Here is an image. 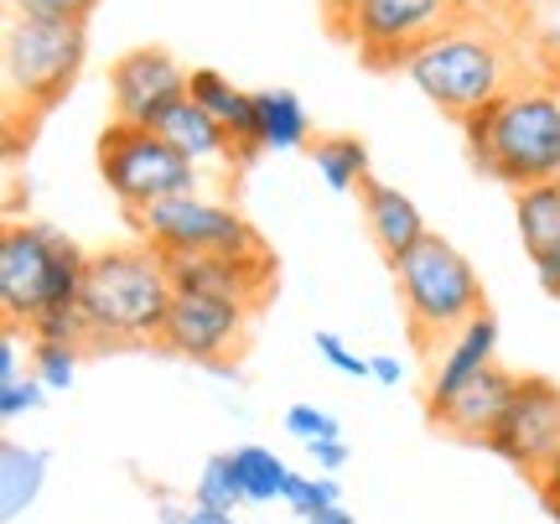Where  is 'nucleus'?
Segmentation results:
<instances>
[{
	"instance_id": "nucleus-5",
	"label": "nucleus",
	"mask_w": 560,
	"mask_h": 524,
	"mask_svg": "<svg viewBox=\"0 0 560 524\" xmlns=\"http://www.w3.org/2000/svg\"><path fill=\"white\" fill-rule=\"evenodd\" d=\"M389 276H395L405 306V333L420 353H436L452 333H462L472 317L488 312V291H482L472 260L441 234H425L416 249L389 260Z\"/></svg>"
},
{
	"instance_id": "nucleus-40",
	"label": "nucleus",
	"mask_w": 560,
	"mask_h": 524,
	"mask_svg": "<svg viewBox=\"0 0 560 524\" xmlns=\"http://www.w3.org/2000/svg\"><path fill=\"white\" fill-rule=\"evenodd\" d=\"M462 5H488V11H493V5H499V0H462Z\"/></svg>"
},
{
	"instance_id": "nucleus-1",
	"label": "nucleus",
	"mask_w": 560,
	"mask_h": 524,
	"mask_svg": "<svg viewBox=\"0 0 560 524\" xmlns=\"http://www.w3.org/2000/svg\"><path fill=\"white\" fill-rule=\"evenodd\" d=\"M405 79L420 89V100H431V109L462 125L467 115H478L482 104L509 94L514 83L535 79V68L524 58L520 32L499 11L462 5L441 32H431L410 53Z\"/></svg>"
},
{
	"instance_id": "nucleus-14",
	"label": "nucleus",
	"mask_w": 560,
	"mask_h": 524,
	"mask_svg": "<svg viewBox=\"0 0 560 524\" xmlns=\"http://www.w3.org/2000/svg\"><path fill=\"white\" fill-rule=\"evenodd\" d=\"M514 389H520V374L503 369V363H493V369H482L467 389H457L452 400L441 405L436 416H431V426L446 431V436H457V442L488 446V436L499 431L503 410H509V400H514Z\"/></svg>"
},
{
	"instance_id": "nucleus-11",
	"label": "nucleus",
	"mask_w": 560,
	"mask_h": 524,
	"mask_svg": "<svg viewBox=\"0 0 560 524\" xmlns=\"http://www.w3.org/2000/svg\"><path fill=\"white\" fill-rule=\"evenodd\" d=\"M488 452L535 484L560 457V384L545 374H520V389L503 410L499 431L488 436Z\"/></svg>"
},
{
	"instance_id": "nucleus-18",
	"label": "nucleus",
	"mask_w": 560,
	"mask_h": 524,
	"mask_svg": "<svg viewBox=\"0 0 560 524\" xmlns=\"http://www.w3.org/2000/svg\"><path fill=\"white\" fill-rule=\"evenodd\" d=\"M187 94H192L208 115H219V120L234 130L244 162L265 156L260 141H255V94H249V89H240V83L229 79V73H219V68H192V73H187Z\"/></svg>"
},
{
	"instance_id": "nucleus-36",
	"label": "nucleus",
	"mask_w": 560,
	"mask_h": 524,
	"mask_svg": "<svg viewBox=\"0 0 560 524\" xmlns=\"http://www.w3.org/2000/svg\"><path fill=\"white\" fill-rule=\"evenodd\" d=\"M156 524H192V504H177L166 488H156Z\"/></svg>"
},
{
	"instance_id": "nucleus-43",
	"label": "nucleus",
	"mask_w": 560,
	"mask_h": 524,
	"mask_svg": "<svg viewBox=\"0 0 560 524\" xmlns=\"http://www.w3.org/2000/svg\"><path fill=\"white\" fill-rule=\"evenodd\" d=\"M556 182H560V172H556Z\"/></svg>"
},
{
	"instance_id": "nucleus-37",
	"label": "nucleus",
	"mask_w": 560,
	"mask_h": 524,
	"mask_svg": "<svg viewBox=\"0 0 560 524\" xmlns=\"http://www.w3.org/2000/svg\"><path fill=\"white\" fill-rule=\"evenodd\" d=\"M369 374H374V384H389V389H395V384L405 380V363L395 359V353H374V359H369Z\"/></svg>"
},
{
	"instance_id": "nucleus-22",
	"label": "nucleus",
	"mask_w": 560,
	"mask_h": 524,
	"mask_svg": "<svg viewBox=\"0 0 560 524\" xmlns=\"http://www.w3.org/2000/svg\"><path fill=\"white\" fill-rule=\"evenodd\" d=\"M312 166L332 193H359L369 172V141L363 136H317L312 141Z\"/></svg>"
},
{
	"instance_id": "nucleus-39",
	"label": "nucleus",
	"mask_w": 560,
	"mask_h": 524,
	"mask_svg": "<svg viewBox=\"0 0 560 524\" xmlns=\"http://www.w3.org/2000/svg\"><path fill=\"white\" fill-rule=\"evenodd\" d=\"M312 524H359V514H348V509H327V514H317V520H312Z\"/></svg>"
},
{
	"instance_id": "nucleus-17",
	"label": "nucleus",
	"mask_w": 560,
	"mask_h": 524,
	"mask_svg": "<svg viewBox=\"0 0 560 524\" xmlns=\"http://www.w3.org/2000/svg\"><path fill=\"white\" fill-rule=\"evenodd\" d=\"M359 213H363V229H369L374 249L384 255V265L400 260L405 249H416V244L431 234V223H425V213L416 208V198L400 193L395 182H380V177L363 182L359 187Z\"/></svg>"
},
{
	"instance_id": "nucleus-10",
	"label": "nucleus",
	"mask_w": 560,
	"mask_h": 524,
	"mask_svg": "<svg viewBox=\"0 0 560 524\" xmlns=\"http://www.w3.org/2000/svg\"><path fill=\"white\" fill-rule=\"evenodd\" d=\"M249 323H255V306L229 302V296H202V291H177L166 323H161L156 348L172 359L198 363V369L229 374L244 353Z\"/></svg>"
},
{
	"instance_id": "nucleus-7",
	"label": "nucleus",
	"mask_w": 560,
	"mask_h": 524,
	"mask_svg": "<svg viewBox=\"0 0 560 524\" xmlns=\"http://www.w3.org/2000/svg\"><path fill=\"white\" fill-rule=\"evenodd\" d=\"M100 182L109 187V198L120 202L125 219H136V213L166 198L198 193L202 172L172 141H161L151 125L109 120L100 130Z\"/></svg>"
},
{
	"instance_id": "nucleus-32",
	"label": "nucleus",
	"mask_w": 560,
	"mask_h": 524,
	"mask_svg": "<svg viewBox=\"0 0 560 524\" xmlns=\"http://www.w3.org/2000/svg\"><path fill=\"white\" fill-rule=\"evenodd\" d=\"M32 327L5 323L0 327V384H16L21 380V353H32Z\"/></svg>"
},
{
	"instance_id": "nucleus-19",
	"label": "nucleus",
	"mask_w": 560,
	"mask_h": 524,
	"mask_svg": "<svg viewBox=\"0 0 560 524\" xmlns=\"http://www.w3.org/2000/svg\"><path fill=\"white\" fill-rule=\"evenodd\" d=\"M47 473H52V452L26 442L0 446V520L16 524L26 509L37 504L42 488H47Z\"/></svg>"
},
{
	"instance_id": "nucleus-31",
	"label": "nucleus",
	"mask_w": 560,
	"mask_h": 524,
	"mask_svg": "<svg viewBox=\"0 0 560 524\" xmlns=\"http://www.w3.org/2000/svg\"><path fill=\"white\" fill-rule=\"evenodd\" d=\"M11 16H37V21H83L100 11V0H5Z\"/></svg>"
},
{
	"instance_id": "nucleus-20",
	"label": "nucleus",
	"mask_w": 560,
	"mask_h": 524,
	"mask_svg": "<svg viewBox=\"0 0 560 524\" xmlns=\"http://www.w3.org/2000/svg\"><path fill=\"white\" fill-rule=\"evenodd\" d=\"M255 141L260 151H312V115L296 89H260L255 94Z\"/></svg>"
},
{
	"instance_id": "nucleus-29",
	"label": "nucleus",
	"mask_w": 560,
	"mask_h": 524,
	"mask_svg": "<svg viewBox=\"0 0 560 524\" xmlns=\"http://www.w3.org/2000/svg\"><path fill=\"white\" fill-rule=\"evenodd\" d=\"M312 348H317V359L327 363L332 374H342V380H374V374H369V359H363L359 348L342 343L332 327H317V333H312Z\"/></svg>"
},
{
	"instance_id": "nucleus-12",
	"label": "nucleus",
	"mask_w": 560,
	"mask_h": 524,
	"mask_svg": "<svg viewBox=\"0 0 560 524\" xmlns=\"http://www.w3.org/2000/svg\"><path fill=\"white\" fill-rule=\"evenodd\" d=\"M187 73L166 47H130L109 62V104L115 120L156 125L177 100H187Z\"/></svg>"
},
{
	"instance_id": "nucleus-28",
	"label": "nucleus",
	"mask_w": 560,
	"mask_h": 524,
	"mask_svg": "<svg viewBox=\"0 0 560 524\" xmlns=\"http://www.w3.org/2000/svg\"><path fill=\"white\" fill-rule=\"evenodd\" d=\"M280 431L285 436H296L301 446L306 442H342V421L332 416V410H322V405H285V416H280Z\"/></svg>"
},
{
	"instance_id": "nucleus-34",
	"label": "nucleus",
	"mask_w": 560,
	"mask_h": 524,
	"mask_svg": "<svg viewBox=\"0 0 560 524\" xmlns=\"http://www.w3.org/2000/svg\"><path fill=\"white\" fill-rule=\"evenodd\" d=\"M535 493H540V504H545V514H550V524H560V457L545 467L540 478H535Z\"/></svg>"
},
{
	"instance_id": "nucleus-13",
	"label": "nucleus",
	"mask_w": 560,
	"mask_h": 524,
	"mask_svg": "<svg viewBox=\"0 0 560 524\" xmlns=\"http://www.w3.org/2000/svg\"><path fill=\"white\" fill-rule=\"evenodd\" d=\"M166 270H172L177 291L229 296V302H244V306H255V312L270 302L276 276H280L270 249H260V255H166Z\"/></svg>"
},
{
	"instance_id": "nucleus-9",
	"label": "nucleus",
	"mask_w": 560,
	"mask_h": 524,
	"mask_svg": "<svg viewBox=\"0 0 560 524\" xmlns=\"http://www.w3.org/2000/svg\"><path fill=\"white\" fill-rule=\"evenodd\" d=\"M130 229H136V240H145L161 255H260V249H270L260 240V229L234 202L202 198V193L156 202V208L136 213Z\"/></svg>"
},
{
	"instance_id": "nucleus-6",
	"label": "nucleus",
	"mask_w": 560,
	"mask_h": 524,
	"mask_svg": "<svg viewBox=\"0 0 560 524\" xmlns=\"http://www.w3.org/2000/svg\"><path fill=\"white\" fill-rule=\"evenodd\" d=\"M83 270H89V249L68 240L58 223H5V234H0V306H5V323L32 327L47 312L79 306Z\"/></svg>"
},
{
	"instance_id": "nucleus-33",
	"label": "nucleus",
	"mask_w": 560,
	"mask_h": 524,
	"mask_svg": "<svg viewBox=\"0 0 560 524\" xmlns=\"http://www.w3.org/2000/svg\"><path fill=\"white\" fill-rule=\"evenodd\" d=\"M306 457H312L317 473H342L353 452H348V442H306Z\"/></svg>"
},
{
	"instance_id": "nucleus-41",
	"label": "nucleus",
	"mask_w": 560,
	"mask_h": 524,
	"mask_svg": "<svg viewBox=\"0 0 560 524\" xmlns=\"http://www.w3.org/2000/svg\"><path fill=\"white\" fill-rule=\"evenodd\" d=\"M322 5H342V0H322Z\"/></svg>"
},
{
	"instance_id": "nucleus-2",
	"label": "nucleus",
	"mask_w": 560,
	"mask_h": 524,
	"mask_svg": "<svg viewBox=\"0 0 560 524\" xmlns=\"http://www.w3.org/2000/svg\"><path fill=\"white\" fill-rule=\"evenodd\" d=\"M172 270L166 255L151 249L145 240L109 244L89 255L79 291V317H83V343L89 353H120V348H156L161 323L172 312Z\"/></svg>"
},
{
	"instance_id": "nucleus-38",
	"label": "nucleus",
	"mask_w": 560,
	"mask_h": 524,
	"mask_svg": "<svg viewBox=\"0 0 560 524\" xmlns=\"http://www.w3.org/2000/svg\"><path fill=\"white\" fill-rule=\"evenodd\" d=\"M192 524H240L229 509H208V504H192Z\"/></svg>"
},
{
	"instance_id": "nucleus-25",
	"label": "nucleus",
	"mask_w": 560,
	"mask_h": 524,
	"mask_svg": "<svg viewBox=\"0 0 560 524\" xmlns=\"http://www.w3.org/2000/svg\"><path fill=\"white\" fill-rule=\"evenodd\" d=\"M520 42H524V58L540 79H556L560 73V0L545 5L540 16H529L520 26Z\"/></svg>"
},
{
	"instance_id": "nucleus-3",
	"label": "nucleus",
	"mask_w": 560,
	"mask_h": 524,
	"mask_svg": "<svg viewBox=\"0 0 560 524\" xmlns=\"http://www.w3.org/2000/svg\"><path fill=\"white\" fill-rule=\"evenodd\" d=\"M462 145L472 172L503 187H540L560 172V89L556 79H524L478 115L462 120Z\"/></svg>"
},
{
	"instance_id": "nucleus-27",
	"label": "nucleus",
	"mask_w": 560,
	"mask_h": 524,
	"mask_svg": "<svg viewBox=\"0 0 560 524\" xmlns=\"http://www.w3.org/2000/svg\"><path fill=\"white\" fill-rule=\"evenodd\" d=\"M89 348L83 343H32V374H37L47 389H73V380H79V363Z\"/></svg>"
},
{
	"instance_id": "nucleus-24",
	"label": "nucleus",
	"mask_w": 560,
	"mask_h": 524,
	"mask_svg": "<svg viewBox=\"0 0 560 524\" xmlns=\"http://www.w3.org/2000/svg\"><path fill=\"white\" fill-rule=\"evenodd\" d=\"M192 504H208V509H229V514H240L249 504V493L240 484V467H234V452H213L208 463H202L198 484H192Z\"/></svg>"
},
{
	"instance_id": "nucleus-23",
	"label": "nucleus",
	"mask_w": 560,
	"mask_h": 524,
	"mask_svg": "<svg viewBox=\"0 0 560 524\" xmlns=\"http://www.w3.org/2000/svg\"><path fill=\"white\" fill-rule=\"evenodd\" d=\"M234 467H240V484H244V493H249V504H276V499H285V488L296 478V473L285 467V457H276V452L260 442L234 446Z\"/></svg>"
},
{
	"instance_id": "nucleus-16",
	"label": "nucleus",
	"mask_w": 560,
	"mask_h": 524,
	"mask_svg": "<svg viewBox=\"0 0 560 524\" xmlns=\"http://www.w3.org/2000/svg\"><path fill=\"white\" fill-rule=\"evenodd\" d=\"M493 363H499V323H493V312H482V317H472L462 333H452L436 348V369H431V389H425V416H436L457 389H467Z\"/></svg>"
},
{
	"instance_id": "nucleus-26",
	"label": "nucleus",
	"mask_w": 560,
	"mask_h": 524,
	"mask_svg": "<svg viewBox=\"0 0 560 524\" xmlns=\"http://www.w3.org/2000/svg\"><path fill=\"white\" fill-rule=\"evenodd\" d=\"M280 504L291 509L301 524H312L317 514H327V509L342 504V488H338V478H332V473H296Z\"/></svg>"
},
{
	"instance_id": "nucleus-30",
	"label": "nucleus",
	"mask_w": 560,
	"mask_h": 524,
	"mask_svg": "<svg viewBox=\"0 0 560 524\" xmlns=\"http://www.w3.org/2000/svg\"><path fill=\"white\" fill-rule=\"evenodd\" d=\"M47 395H52V389H47V384H42L37 374L26 369L16 384H0V421H21V416H37L42 405H47Z\"/></svg>"
},
{
	"instance_id": "nucleus-15",
	"label": "nucleus",
	"mask_w": 560,
	"mask_h": 524,
	"mask_svg": "<svg viewBox=\"0 0 560 524\" xmlns=\"http://www.w3.org/2000/svg\"><path fill=\"white\" fill-rule=\"evenodd\" d=\"M151 130H156L161 141L177 145V151L198 166V172H202V166H219V172H244V166H249V162H244V151H240V141H234V130H229L219 115H208L192 94L172 104V109H166Z\"/></svg>"
},
{
	"instance_id": "nucleus-21",
	"label": "nucleus",
	"mask_w": 560,
	"mask_h": 524,
	"mask_svg": "<svg viewBox=\"0 0 560 524\" xmlns=\"http://www.w3.org/2000/svg\"><path fill=\"white\" fill-rule=\"evenodd\" d=\"M514 223H520L524 255L560 249V182H540L514 193Z\"/></svg>"
},
{
	"instance_id": "nucleus-4",
	"label": "nucleus",
	"mask_w": 560,
	"mask_h": 524,
	"mask_svg": "<svg viewBox=\"0 0 560 524\" xmlns=\"http://www.w3.org/2000/svg\"><path fill=\"white\" fill-rule=\"evenodd\" d=\"M89 62V26L83 21H37L11 16L0 42V73H5V136L16 151L21 125L37 130L42 115H52Z\"/></svg>"
},
{
	"instance_id": "nucleus-8",
	"label": "nucleus",
	"mask_w": 560,
	"mask_h": 524,
	"mask_svg": "<svg viewBox=\"0 0 560 524\" xmlns=\"http://www.w3.org/2000/svg\"><path fill=\"white\" fill-rule=\"evenodd\" d=\"M462 11V0H342L322 5L327 32L348 42L369 73H405L420 42L441 32Z\"/></svg>"
},
{
	"instance_id": "nucleus-35",
	"label": "nucleus",
	"mask_w": 560,
	"mask_h": 524,
	"mask_svg": "<svg viewBox=\"0 0 560 524\" xmlns=\"http://www.w3.org/2000/svg\"><path fill=\"white\" fill-rule=\"evenodd\" d=\"M545 5H556V0H499V5H493V11H499V16L509 21V26H514V32H520L524 21H529V16H540Z\"/></svg>"
},
{
	"instance_id": "nucleus-42",
	"label": "nucleus",
	"mask_w": 560,
	"mask_h": 524,
	"mask_svg": "<svg viewBox=\"0 0 560 524\" xmlns=\"http://www.w3.org/2000/svg\"><path fill=\"white\" fill-rule=\"evenodd\" d=\"M556 89H560V73H556Z\"/></svg>"
}]
</instances>
